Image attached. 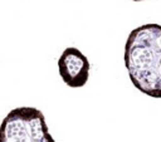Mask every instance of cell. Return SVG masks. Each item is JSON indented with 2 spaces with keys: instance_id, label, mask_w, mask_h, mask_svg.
Segmentation results:
<instances>
[{
  "instance_id": "cell-1",
  "label": "cell",
  "mask_w": 161,
  "mask_h": 142,
  "mask_svg": "<svg viewBox=\"0 0 161 142\" xmlns=\"http://www.w3.org/2000/svg\"><path fill=\"white\" fill-rule=\"evenodd\" d=\"M125 65L133 85L152 98H161V25L133 29L125 44Z\"/></svg>"
},
{
  "instance_id": "cell-2",
  "label": "cell",
  "mask_w": 161,
  "mask_h": 142,
  "mask_svg": "<svg viewBox=\"0 0 161 142\" xmlns=\"http://www.w3.org/2000/svg\"><path fill=\"white\" fill-rule=\"evenodd\" d=\"M0 142H55L43 113L33 107L10 111L0 126Z\"/></svg>"
},
{
  "instance_id": "cell-3",
  "label": "cell",
  "mask_w": 161,
  "mask_h": 142,
  "mask_svg": "<svg viewBox=\"0 0 161 142\" xmlns=\"http://www.w3.org/2000/svg\"><path fill=\"white\" fill-rule=\"evenodd\" d=\"M89 62L77 48L68 46L58 59V70L62 80L70 88L83 87L89 78Z\"/></svg>"
},
{
  "instance_id": "cell-4",
  "label": "cell",
  "mask_w": 161,
  "mask_h": 142,
  "mask_svg": "<svg viewBox=\"0 0 161 142\" xmlns=\"http://www.w3.org/2000/svg\"><path fill=\"white\" fill-rule=\"evenodd\" d=\"M132 1H143V0H132Z\"/></svg>"
}]
</instances>
